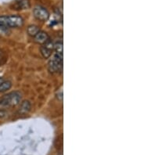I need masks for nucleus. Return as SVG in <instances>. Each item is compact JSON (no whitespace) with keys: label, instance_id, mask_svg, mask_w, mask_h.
Wrapping results in <instances>:
<instances>
[{"label":"nucleus","instance_id":"nucleus-7","mask_svg":"<svg viewBox=\"0 0 141 155\" xmlns=\"http://www.w3.org/2000/svg\"><path fill=\"white\" fill-rule=\"evenodd\" d=\"M31 103L28 100H25L21 104V107H20V113L21 114H26L31 110Z\"/></svg>","mask_w":141,"mask_h":155},{"label":"nucleus","instance_id":"nucleus-9","mask_svg":"<svg viewBox=\"0 0 141 155\" xmlns=\"http://www.w3.org/2000/svg\"><path fill=\"white\" fill-rule=\"evenodd\" d=\"M55 54L60 57H63V43L62 42H58L56 45H54Z\"/></svg>","mask_w":141,"mask_h":155},{"label":"nucleus","instance_id":"nucleus-6","mask_svg":"<svg viewBox=\"0 0 141 155\" xmlns=\"http://www.w3.org/2000/svg\"><path fill=\"white\" fill-rule=\"evenodd\" d=\"M34 38L35 42L41 45H43L47 41H49V35L45 31H39V32L38 33Z\"/></svg>","mask_w":141,"mask_h":155},{"label":"nucleus","instance_id":"nucleus-12","mask_svg":"<svg viewBox=\"0 0 141 155\" xmlns=\"http://www.w3.org/2000/svg\"><path fill=\"white\" fill-rule=\"evenodd\" d=\"M63 90L62 89H60V90H58V92L56 93V98H57V100H60V101H62L63 100Z\"/></svg>","mask_w":141,"mask_h":155},{"label":"nucleus","instance_id":"nucleus-11","mask_svg":"<svg viewBox=\"0 0 141 155\" xmlns=\"http://www.w3.org/2000/svg\"><path fill=\"white\" fill-rule=\"evenodd\" d=\"M19 9L21 10H27L30 8V2L29 0H21V2L18 3Z\"/></svg>","mask_w":141,"mask_h":155},{"label":"nucleus","instance_id":"nucleus-2","mask_svg":"<svg viewBox=\"0 0 141 155\" xmlns=\"http://www.w3.org/2000/svg\"><path fill=\"white\" fill-rule=\"evenodd\" d=\"M21 94L19 92H13L4 96L0 101V104L2 106H16L21 102Z\"/></svg>","mask_w":141,"mask_h":155},{"label":"nucleus","instance_id":"nucleus-5","mask_svg":"<svg viewBox=\"0 0 141 155\" xmlns=\"http://www.w3.org/2000/svg\"><path fill=\"white\" fill-rule=\"evenodd\" d=\"M53 49H54V44L49 40L45 44H43L42 46H41L40 51H41L42 57L47 59L52 55V52L53 51Z\"/></svg>","mask_w":141,"mask_h":155},{"label":"nucleus","instance_id":"nucleus-3","mask_svg":"<svg viewBox=\"0 0 141 155\" xmlns=\"http://www.w3.org/2000/svg\"><path fill=\"white\" fill-rule=\"evenodd\" d=\"M63 67V57L55 54L53 58L50 59L48 63V69L51 73H56L62 69Z\"/></svg>","mask_w":141,"mask_h":155},{"label":"nucleus","instance_id":"nucleus-14","mask_svg":"<svg viewBox=\"0 0 141 155\" xmlns=\"http://www.w3.org/2000/svg\"><path fill=\"white\" fill-rule=\"evenodd\" d=\"M2 81H3V78L2 77H0V84L2 83Z\"/></svg>","mask_w":141,"mask_h":155},{"label":"nucleus","instance_id":"nucleus-4","mask_svg":"<svg viewBox=\"0 0 141 155\" xmlns=\"http://www.w3.org/2000/svg\"><path fill=\"white\" fill-rule=\"evenodd\" d=\"M33 14L36 19L41 21H45L49 19V13L45 8L42 6H36L33 10Z\"/></svg>","mask_w":141,"mask_h":155},{"label":"nucleus","instance_id":"nucleus-8","mask_svg":"<svg viewBox=\"0 0 141 155\" xmlns=\"http://www.w3.org/2000/svg\"><path fill=\"white\" fill-rule=\"evenodd\" d=\"M39 31L40 30L39 28V27H37L36 25H30L27 29L28 34L32 36V37H35L38 33L39 32Z\"/></svg>","mask_w":141,"mask_h":155},{"label":"nucleus","instance_id":"nucleus-1","mask_svg":"<svg viewBox=\"0 0 141 155\" xmlns=\"http://www.w3.org/2000/svg\"><path fill=\"white\" fill-rule=\"evenodd\" d=\"M24 24V20L19 16H1L0 17V25L6 28H18Z\"/></svg>","mask_w":141,"mask_h":155},{"label":"nucleus","instance_id":"nucleus-10","mask_svg":"<svg viewBox=\"0 0 141 155\" xmlns=\"http://www.w3.org/2000/svg\"><path fill=\"white\" fill-rule=\"evenodd\" d=\"M12 86L11 81H3L0 84V92H6L9 90Z\"/></svg>","mask_w":141,"mask_h":155},{"label":"nucleus","instance_id":"nucleus-13","mask_svg":"<svg viewBox=\"0 0 141 155\" xmlns=\"http://www.w3.org/2000/svg\"><path fill=\"white\" fill-rule=\"evenodd\" d=\"M7 30L8 28H5V27L2 26V25H0V33H5Z\"/></svg>","mask_w":141,"mask_h":155},{"label":"nucleus","instance_id":"nucleus-15","mask_svg":"<svg viewBox=\"0 0 141 155\" xmlns=\"http://www.w3.org/2000/svg\"><path fill=\"white\" fill-rule=\"evenodd\" d=\"M1 59H2V51L0 50V61H1Z\"/></svg>","mask_w":141,"mask_h":155}]
</instances>
